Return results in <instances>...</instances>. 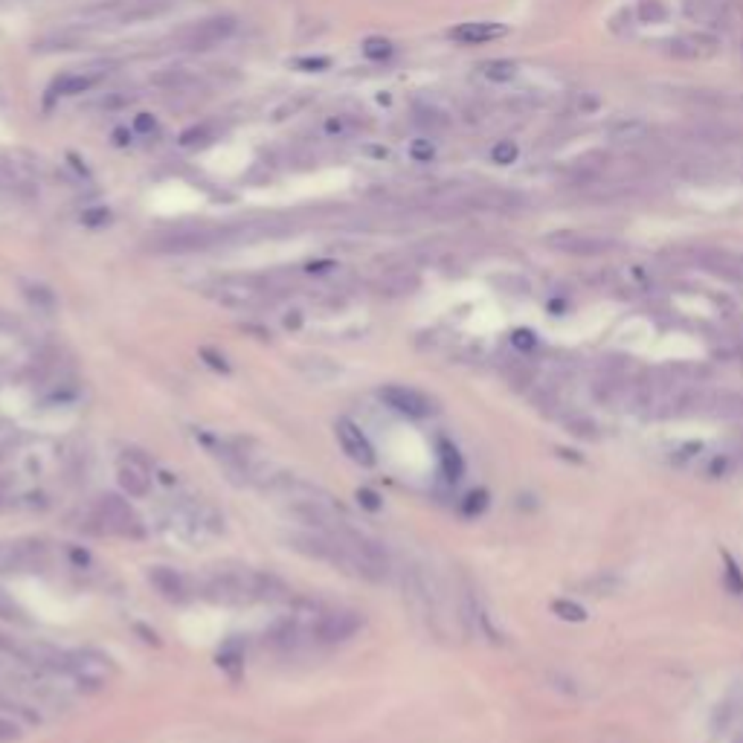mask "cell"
I'll list each match as a JSON object with an SVG mask.
<instances>
[{
    "mask_svg": "<svg viewBox=\"0 0 743 743\" xmlns=\"http://www.w3.org/2000/svg\"><path fill=\"white\" fill-rule=\"evenodd\" d=\"M204 598L224 607H244L253 601H285L288 587L273 575L253 572V569H221L204 580Z\"/></svg>",
    "mask_w": 743,
    "mask_h": 743,
    "instance_id": "obj_1",
    "label": "cell"
},
{
    "mask_svg": "<svg viewBox=\"0 0 743 743\" xmlns=\"http://www.w3.org/2000/svg\"><path fill=\"white\" fill-rule=\"evenodd\" d=\"M279 290L273 282H264V279H253V276H227L218 279L213 285V299L224 308H259L264 302H271Z\"/></svg>",
    "mask_w": 743,
    "mask_h": 743,
    "instance_id": "obj_2",
    "label": "cell"
},
{
    "mask_svg": "<svg viewBox=\"0 0 743 743\" xmlns=\"http://www.w3.org/2000/svg\"><path fill=\"white\" fill-rule=\"evenodd\" d=\"M67 677L73 680L81 691L96 694L102 689H108L111 680L116 677V665L108 654H102L96 647H81V650H70V662H67Z\"/></svg>",
    "mask_w": 743,
    "mask_h": 743,
    "instance_id": "obj_3",
    "label": "cell"
},
{
    "mask_svg": "<svg viewBox=\"0 0 743 743\" xmlns=\"http://www.w3.org/2000/svg\"><path fill=\"white\" fill-rule=\"evenodd\" d=\"M96 522H102V531L122 534V538H143L146 534L143 520L120 494H102L96 499Z\"/></svg>",
    "mask_w": 743,
    "mask_h": 743,
    "instance_id": "obj_4",
    "label": "cell"
},
{
    "mask_svg": "<svg viewBox=\"0 0 743 743\" xmlns=\"http://www.w3.org/2000/svg\"><path fill=\"white\" fill-rule=\"evenodd\" d=\"M215 244H224V230H206V227H189V230H166L151 241V250L157 253H197L209 250Z\"/></svg>",
    "mask_w": 743,
    "mask_h": 743,
    "instance_id": "obj_5",
    "label": "cell"
},
{
    "mask_svg": "<svg viewBox=\"0 0 743 743\" xmlns=\"http://www.w3.org/2000/svg\"><path fill=\"white\" fill-rule=\"evenodd\" d=\"M46 564L41 540H0V572H35Z\"/></svg>",
    "mask_w": 743,
    "mask_h": 743,
    "instance_id": "obj_6",
    "label": "cell"
},
{
    "mask_svg": "<svg viewBox=\"0 0 743 743\" xmlns=\"http://www.w3.org/2000/svg\"><path fill=\"white\" fill-rule=\"evenodd\" d=\"M238 32V21L232 15H215V18H206L201 23H195L183 35H180V44L186 50H209V46H218L230 41L232 35Z\"/></svg>",
    "mask_w": 743,
    "mask_h": 743,
    "instance_id": "obj_7",
    "label": "cell"
},
{
    "mask_svg": "<svg viewBox=\"0 0 743 743\" xmlns=\"http://www.w3.org/2000/svg\"><path fill=\"white\" fill-rule=\"evenodd\" d=\"M360 627H363V615L355 610H329L320 613L313 619V639L322 645H340L348 642Z\"/></svg>",
    "mask_w": 743,
    "mask_h": 743,
    "instance_id": "obj_8",
    "label": "cell"
},
{
    "mask_svg": "<svg viewBox=\"0 0 743 743\" xmlns=\"http://www.w3.org/2000/svg\"><path fill=\"white\" fill-rule=\"evenodd\" d=\"M378 398L389 406V410L401 413L406 418H427L436 413V404L427 398L422 389L404 387V383H387L378 389Z\"/></svg>",
    "mask_w": 743,
    "mask_h": 743,
    "instance_id": "obj_9",
    "label": "cell"
},
{
    "mask_svg": "<svg viewBox=\"0 0 743 743\" xmlns=\"http://www.w3.org/2000/svg\"><path fill=\"white\" fill-rule=\"evenodd\" d=\"M665 53L673 58H685V62H703V58H712L720 53V38L708 29H697V32H682L673 35L665 44Z\"/></svg>",
    "mask_w": 743,
    "mask_h": 743,
    "instance_id": "obj_10",
    "label": "cell"
},
{
    "mask_svg": "<svg viewBox=\"0 0 743 743\" xmlns=\"http://www.w3.org/2000/svg\"><path fill=\"white\" fill-rule=\"evenodd\" d=\"M12 654L35 673H67L70 650H62L50 642H29V645L12 647Z\"/></svg>",
    "mask_w": 743,
    "mask_h": 743,
    "instance_id": "obj_11",
    "label": "cell"
},
{
    "mask_svg": "<svg viewBox=\"0 0 743 743\" xmlns=\"http://www.w3.org/2000/svg\"><path fill=\"white\" fill-rule=\"evenodd\" d=\"M546 244L552 250H561L566 255H604L615 247L613 238L604 236H589V232H575V230H557L546 236Z\"/></svg>",
    "mask_w": 743,
    "mask_h": 743,
    "instance_id": "obj_12",
    "label": "cell"
},
{
    "mask_svg": "<svg viewBox=\"0 0 743 743\" xmlns=\"http://www.w3.org/2000/svg\"><path fill=\"white\" fill-rule=\"evenodd\" d=\"M334 436H337V441H340L343 453L355 464H360V468H372V464H375V459H378L375 456V447H372V441L363 433V427L355 424L352 418H337Z\"/></svg>",
    "mask_w": 743,
    "mask_h": 743,
    "instance_id": "obj_13",
    "label": "cell"
},
{
    "mask_svg": "<svg viewBox=\"0 0 743 743\" xmlns=\"http://www.w3.org/2000/svg\"><path fill=\"white\" fill-rule=\"evenodd\" d=\"M146 578H148V584L157 589V596L171 604H186L195 596L192 580L174 566H148Z\"/></svg>",
    "mask_w": 743,
    "mask_h": 743,
    "instance_id": "obj_14",
    "label": "cell"
},
{
    "mask_svg": "<svg viewBox=\"0 0 743 743\" xmlns=\"http://www.w3.org/2000/svg\"><path fill=\"white\" fill-rule=\"evenodd\" d=\"M125 453L128 456L116 468V482H120V488L128 497L143 499L151 494V464L137 450H125Z\"/></svg>",
    "mask_w": 743,
    "mask_h": 743,
    "instance_id": "obj_15",
    "label": "cell"
},
{
    "mask_svg": "<svg viewBox=\"0 0 743 743\" xmlns=\"http://www.w3.org/2000/svg\"><path fill=\"white\" fill-rule=\"evenodd\" d=\"M505 32L508 29L503 27V23H497V21H464V23H459V27L450 29V38L459 41V44L476 46V44L499 41Z\"/></svg>",
    "mask_w": 743,
    "mask_h": 743,
    "instance_id": "obj_16",
    "label": "cell"
},
{
    "mask_svg": "<svg viewBox=\"0 0 743 743\" xmlns=\"http://www.w3.org/2000/svg\"><path fill=\"white\" fill-rule=\"evenodd\" d=\"M418 285H422V279H418V273L406 271V267H389V271H383L375 279V290L380 296H389V299L410 296Z\"/></svg>",
    "mask_w": 743,
    "mask_h": 743,
    "instance_id": "obj_17",
    "label": "cell"
},
{
    "mask_svg": "<svg viewBox=\"0 0 743 743\" xmlns=\"http://www.w3.org/2000/svg\"><path fill=\"white\" fill-rule=\"evenodd\" d=\"M102 79V70H70V73H62L53 81V93L55 96H81V93L96 88Z\"/></svg>",
    "mask_w": 743,
    "mask_h": 743,
    "instance_id": "obj_18",
    "label": "cell"
},
{
    "mask_svg": "<svg viewBox=\"0 0 743 743\" xmlns=\"http://www.w3.org/2000/svg\"><path fill=\"white\" fill-rule=\"evenodd\" d=\"M685 15L705 27L729 23V0H685Z\"/></svg>",
    "mask_w": 743,
    "mask_h": 743,
    "instance_id": "obj_19",
    "label": "cell"
},
{
    "mask_svg": "<svg viewBox=\"0 0 743 743\" xmlns=\"http://www.w3.org/2000/svg\"><path fill=\"white\" fill-rule=\"evenodd\" d=\"M21 290H23V299H27L35 311L53 313L58 308V296H55V290L50 285H44V282H21Z\"/></svg>",
    "mask_w": 743,
    "mask_h": 743,
    "instance_id": "obj_20",
    "label": "cell"
},
{
    "mask_svg": "<svg viewBox=\"0 0 743 743\" xmlns=\"http://www.w3.org/2000/svg\"><path fill=\"white\" fill-rule=\"evenodd\" d=\"M360 128H363V122H360L355 113H331L322 120V134L329 139H348V137H355Z\"/></svg>",
    "mask_w": 743,
    "mask_h": 743,
    "instance_id": "obj_21",
    "label": "cell"
},
{
    "mask_svg": "<svg viewBox=\"0 0 743 743\" xmlns=\"http://www.w3.org/2000/svg\"><path fill=\"white\" fill-rule=\"evenodd\" d=\"M438 464H441V473H445V480H450V482L462 480L464 459H462V453L456 450V445H450V441H438Z\"/></svg>",
    "mask_w": 743,
    "mask_h": 743,
    "instance_id": "obj_22",
    "label": "cell"
},
{
    "mask_svg": "<svg viewBox=\"0 0 743 743\" xmlns=\"http://www.w3.org/2000/svg\"><path fill=\"white\" fill-rule=\"evenodd\" d=\"M480 73L488 81H511L517 76V64L514 62H505V58H494V62H485L480 67Z\"/></svg>",
    "mask_w": 743,
    "mask_h": 743,
    "instance_id": "obj_23",
    "label": "cell"
},
{
    "mask_svg": "<svg viewBox=\"0 0 743 743\" xmlns=\"http://www.w3.org/2000/svg\"><path fill=\"white\" fill-rule=\"evenodd\" d=\"M413 122L418 128H424V131H445V128L450 125V120L441 111L436 108H418L415 116H413Z\"/></svg>",
    "mask_w": 743,
    "mask_h": 743,
    "instance_id": "obj_24",
    "label": "cell"
},
{
    "mask_svg": "<svg viewBox=\"0 0 743 743\" xmlns=\"http://www.w3.org/2000/svg\"><path fill=\"white\" fill-rule=\"evenodd\" d=\"M215 139V128L213 125H195V128H189V131H183L180 134V146L183 148H204V146H209Z\"/></svg>",
    "mask_w": 743,
    "mask_h": 743,
    "instance_id": "obj_25",
    "label": "cell"
},
{
    "mask_svg": "<svg viewBox=\"0 0 743 743\" xmlns=\"http://www.w3.org/2000/svg\"><path fill=\"white\" fill-rule=\"evenodd\" d=\"M520 157V148L514 139H499V143L491 146V163H497V166H511Z\"/></svg>",
    "mask_w": 743,
    "mask_h": 743,
    "instance_id": "obj_26",
    "label": "cell"
},
{
    "mask_svg": "<svg viewBox=\"0 0 743 743\" xmlns=\"http://www.w3.org/2000/svg\"><path fill=\"white\" fill-rule=\"evenodd\" d=\"M410 157L413 163H433L436 160V143L427 137H418L410 143Z\"/></svg>",
    "mask_w": 743,
    "mask_h": 743,
    "instance_id": "obj_27",
    "label": "cell"
},
{
    "mask_svg": "<svg viewBox=\"0 0 743 743\" xmlns=\"http://www.w3.org/2000/svg\"><path fill=\"white\" fill-rule=\"evenodd\" d=\"M636 12H639V18H642L645 23H659V21L668 18V9H665L662 0H642Z\"/></svg>",
    "mask_w": 743,
    "mask_h": 743,
    "instance_id": "obj_28",
    "label": "cell"
},
{
    "mask_svg": "<svg viewBox=\"0 0 743 743\" xmlns=\"http://www.w3.org/2000/svg\"><path fill=\"white\" fill-rule=\"evenodd\" d=\"M360 50H363V55H366V58H372V62H383V58H389V55H392L395 46H392L387 38H366V41H363V46H360Z\"/></svg>",
    "mask_w": 743,
    "mask_h": 743,
    "instance_id": "obj_29",
    "label": "cell"
},
{
    "mask_svg": "<svg viewBox=\"0 0 743 743\" xmlns=\"http://www.w3.org/2000/svg\"><path fill=\"white\" fill-rule=\"evenodd\" d=\"M645 134H647V125H645V122H639V120L613 125V137H615V139H622V143H627V139H642Z\"/></svg>",
    "mask_w": 743,
    "mask_h": 743,
    "instance_id": "obj_30",
    "label": "cell"
},
{
    "mask_svg": "<svg viewBox=\"0 0 743 743\" xmlns=\"http://www.w3.org/2000/svg\"><path fill=\"white\" fill-rule=\"evenodd\" d=\"M552 610H555L557 615H561L564 622H584V619H587L584 607H580V604H575V601H566V598L555 601V604H552Z\"/></svg>",
    "mask_w": 743,
    "mask_h": 743,
    "instance_id": "obj_31",
    "label": "cell"
},
{
    "mask_svg": "<svg viewBox=\"0 0 743 743\" xmlns=\"http://www.w3.org/2000/svg\"><path fill=\"white\" fill-rule=\"evenodd\" d=\"M108 221H111V209L108 206H88L85 213H81V224L90 227V230L104 227Z\"/></svg>",
    "mask_w": 743,
    "mask_h": 743,
    "instance_id": "obj_32",
    "label": "cell"
},
{
    "mask_svg": "<svg viewBox=\"0 0 743 743\" xmlns=\"http://www.w3.org/2000/svg\"><path fill=\"white\" fill-rule=\"evenodd\" d=\"M0 619L15 622V624H27V613H23L9 596H4V592H0Z\"/></svg>",
    "mask_w": 743,
    "mask_h": 743,
    "instance_id": "obj_33",
    "label": "cell"
},
{
    "mask_svg": "<svg viewBox=\"0 0 743 743\" xmlns=\"http://www.w3.org/2000/svg\"><path fill=\"white\" fill-rule=\"evenodd\" d=\"M488 508V494L485 491H471L468 497H464V505L462 511L468 517H476V514H482V511Z\"/></svg>",
    "mask_w": 743,
    "mask_h": 743,
    "instance_id": "obj_34",
    "label": "cell"
},
{
    "mask_svg": "<svg viewBox=\"0 0 743 743\" xmlns=\"http://www.w3.org/2000/svg\"><path fill=\"white\" fill-rule=\"evenodd\" d=\"M134 131H137V134H143V137L157 134V116H154V113H148V111L137 113V116H134Z\"/></svg>",
    "mask_w": 743,
    "mask_h": 743,
    "instance_id": "obj_35",
    "label": "cell"
},
{
    "mask_svg": "<svg viewBox=\"0 0 743 743\" xmlns=\"http://www.w3.org/2000/svg\"><path fill=\"white\" fill-rule=\"evenodd\" d=\"M511 346L517 348V352H534V346H538V337H534L529 329H517L511 334Z\"/></svg>",
    "mask_w": 743,
    "mask_h": 743,
    "instance_id": "obj_36",
    "label": "cell"
},
{
    "mask_svg": "<svg viewBox=\"0 0 743 743\" xmlns=\"http://www.w3.org/2000/svg\"><path fill=\"white\" fill-rule=\"evenodd\" d=\"M296 67H299V70H308V73H320V70H329V67H331V58H325V55L296 58Z\"/></svg>",
    "mask_w": 743,
    "mask_h": 743,
    "instance_id": "obj_37",
    "label": "cell"
},
{
    "mask_svg": "<svg viewBox=\"0 0 743 743\" xmlns=\"http://www.w3.org/2000/svg\"><path fill=\"white\" fill-rule=\"evenodd\" d=\"M726 587H729V592H735V596H743V575L738 572L735 564H729V569H726Z\"/></svg>",
    "mask_w": 743,
    "mask_h": 743,
    "instance_id": "obj_38",
    "label": "cell"
},
{
    "mask_svg": "<svg viewBox=\"0 0 743 743\" xmlns=\"http://www.w3.org/2000/svg\"><path fill=\"white\" fill-rule=\"evenodd\" d=\"M201 355L206 357V363L213 366V369H218V372H230V363L224 360V355L213 352V348H201Z\"/></svg>",
    "mask_w": 743,
    "mask_h": 743,
    "instance_id": "obj_39",
    "label": "cell"
},
{
    "mask_svg": "<svg viewBox=\"0 0 743 743\" xmlns=\"http://www.w3.org/2000/svg\"><path fill=\"white\" fill-rule=\"evenodd\" d=\"M357 499H360V503H363L369 511H378V508H380V497H378L375 491H369V488H360Z\"/></svg>",
    "mask_w": 743,
    "mask_h": 743,
    "instance_id": "obj_40",
    "label": "cell"
},
{
    "mask_svg": "<svg viewBox=\"0 0 743 743\" xmlns=\"http://www.w3.org/2000/svg\"><path fill=\"white\" fill-rule=\"evenodd\" d=\"M302 104H305V99H296V102H288V104H285V108H279V111L273 113V120H285V116H288V113H296V111L302 108Z\"/></svg>",
    "mask_w": 743,
    "mask_h": 743,
    "instance_id": "obj_41",
    "label": "cell"
},
{
    "mask_svg": "<svg viewBox=\"0 0 743 743\" xmlns=\"http://www.w3.org/2000/svg\"><path fill=\"white\" fill-rule=\"evenodd\" d=\"M113 143L116 146H128V143H131V134H128L125 128H116V131H113Z\"/></svg>",
    "mask_w": 743,
    "mask_h": 743,
    "instance_id": "obj_42",
    "label": "cell"
},
{
    "mask_svg": "<svg viewBox=\"0 0 743 743\" xmlns=\"http://www.w3.org/2000/svg\"><path fill=\"white\" fill-rule=\"evenodd\" d=\"M738 743H743V738H738Z\"/></svg>",
    "mask_w": 743,
    "mask_h": 743,
    "instance_id": "obj_43",
    "label": "cell"
},
{
    "mask_svg": "<svg viewBox=\"0 0 743 743\" xmlns=\"http://www.w3.org/2000/svg\"><path fill=\"white\" fill-rule=\"evenodd\" d=\"M0 673H4V671H0Z\"/></svg>",
    "mask_w": 743,
    "mask_h": 743,
    "instance_id": "obj_44",
    "label": "cell"
}]
</instances>
